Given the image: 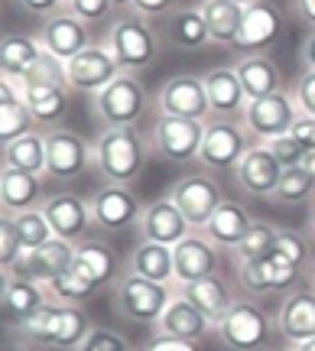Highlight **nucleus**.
<instances>
[{
	"instance_id": "nucleus-64",
	"label": "nucleus",
	"mask_w": 315,
	"mask_h": 351,
	"mask_svg": "<svg viewBox=\"0 0 315 351\" xmlns=\"http://www.w3.org/2000/svg\"><path fill=\"white\" fill-rule=\"evenodd\" d=\"M68 3H72V0H65V7H68Z\"/></svg>"
},
{
	"instance_id": "nucleus-56",
	"label": "nucleus",
	"mask_w": 315,
	"mask_h": 351,
	"mask_svg": "<svg viewBox=\"0 0 315 351\" xmlns=\"http://www.w3.org/2000/svg\"><path fill=\"white\" fill-rule=\"evenodd\" d=\"M303 169H305V173H309V176H312V179H315V150H309V153H305Z\"/></svg>"
},
{
	"instance_id": "nucleus-2",
	"label": "nucleus",
	"mask_w": 315,
	"mask_h": 351,
	"mask_svg": "<svg viewBox=\"0 0 315 351\" xmlns=\"http://www.w3.org/2000/svg\"><path fill=\"white\" fill-rule=\"evenodd\" d=\"M94 147V166L111 186H130L147 163V140L137 127H108Z\"/></svg>"
},
{
	"instance_id": "nucleus-61",
	"label": "nucleus",
	"mask_w": 315,
	"mask_h": 351,
	"mask_svg": "<svg viewBox=\"0 0 315 351\" xmlns=\"http://www.w3.org/2000/svg\"><path fill=\"white\" fill-rule=\"evenodd\" d=\"M231 3H240V7H251V3H257V0H231Z\"/></svg>"
},
{
	"instance_id": "nucleus-38",
	"label": "nucleus",
	"mask_w": 315,
	"mask_h": 351,
	"mask_svg": "<svg viewBox=\"0 0 315 351\" xmlns=\"http://www.w3.org/2000/svg\"><path fill=\"white\" fill-rule=\"evenodd\" d=\"M46 289H49V296L55 302H68V306H85L98 293V287L91 283L88 276L78 274L75 267H65L59 276H52L46 283Z\"/></svg>"
},
{
	"instance_id": "nucleus-46",
	"label": "nucleus",
	"mask_w": 315,
	"mask_h": 351,
	"mask_svg": "<svg viewBox=\"0 0 315 351\" xmlns=\"http://www.w3.org/2000/svg\"><path fill=\"white\" fill-rule=\"evenodd\" d=\"M266 147H270V153H273V156L279 160V166H283V169H292V166H303L305 153H309V150L303 147V143H299L296 137H290V134H286V137L270 140Z\"/></svg>"
},
{
	"instance_id": "nucleus-9",
	"label": "nucleus",
	"mask_w": 315,
	"mask_h": 351,
	"mask_svg": "<svg viewBox=\"0 0 315 351\" xmlns=\"http://www.w3.org/2000/svg\"><path fill=\"white\" fill-rule=\"evenodd\" d=\"M205 124L208 121H186V117H169L160 114L150 130L153 150L169 163H192L199 160L205 143Z\"/></svg>"
},
{
	"instance_id": "nucleus-48",
	"label": "nucleus",
	"mask_w": 315,
	"mask_h": 351,
	"mask_svg": "<svg viewBox=\"0 0 315 351\" xmlns=\"http://www.w3.org/2000/svg\"><path fill=\"white\" fill-rule=\"evenodd\" d=\"M68 10L91 26V23H98V20H104V16H111L117 7H114V0H72Z\"/></svg>"
},
{
	"instance_id": "nucleus-63",
	"label": "nucleus",
	"mask_w": 315,
	"mask_h": 351,
	"mask_svg": "<svg viewBox=\"0 0 315 351\" xmlns=\"http://www.w3.org/2000/svg\"><path fill=\"white\" fill-rule=\"evenodd\" d=\"M266 351H296V348H266Z\"/></svg>"
},
{
	"instance_id": "nucleus-42",
	"label": "nucleus",
	"mask_w": 315,
	"mask_h": 351,
	"mask_svg": "<svg viewBox=\"0 0 315 351\" xmlns=\"http://www.w3.org/2000/svg\"><path fill=\"white\" fill-rule=\"evenodd\" d=\"M309 199H315V179L305 173L303 166L286 169L283 179H279L273 202H279V205H303V202H309Z\"/></svg>"
},
{
	"instance_id": "nucleus-5",
	"label": "nucleus",
	"mask_w": 315,
	"mask_h": 351,
	"mask_svg": "<svg viewBox=\"0 0 315 351\" xmlns=\"http://www.w3.org/2000/svg\"><path fill=\"white\" fill-rule=\"evenodd\" d=\"M214 328H218V341L227 351H266L277 322H270V315L253 300H238Z\"/></svg>"
},
{
	"instance_id": "nucleus-50",
	"label": "nucleus",
	"mask_w": 315,
	"mask_h": 351,
	"mask_svg": "<svg viewBox=\"0 0 315 351\" xmlns=\"http://www.w3.org/2000/svg\"><path fill=\"white\" fill-rule=\"evenodd\" d=\"M130 10L140 13V16H147V20H153V16H169V13L179 10V0H134L130 3Z\"/></svg>"
},
{
	"instance_id": "nucleus-59",
	"label": "nucleus",
	"mask_w": 315,
	"mask_h": 351,
	"mask_svg": "<svg viewBox=\"0 0 315 351\" xmlns=\"http://www.w3.org/2000/svg\"><path fill=\"white\" fill-rule=\"evenodd\" d=\"M3 351H29V345H7Z\"/></svg>"
},
{
	"instance_id": "nucleus-58",
	"label": "nucleus",
	"mask_w": 315,
	"mask_h": 351,
	"mask_svg": "<svg viewBox=\"0 0 315 351\" xmlns=\"http://www.w3.org/2000/svg\"><path fill=\"white\" fill-rule=\"evenodd\" d=\"M296 351H315V339L303 341V345H296Z\"/></svg>"
},
{
	"instance_id": "nucleus-23",
	"label": "nucleus",
	"mask_w": 315,
	"mask_h": 351,
	"mask_svg": "<svg viewBox=\"0 0 315 351\" xmlns=\"http://www.w3.org/2000/svg\"><path fill=\"white\" fill-rule=\"evenodd\" d=\"M279 33H283V10H279L273 0H257L251 7H244L238 49L247 52V56H257L266 46H273Z\"/></svg>"
},
{
	"instance_id": "nucleus-52",
	"label": "nucleus",
	"mask_w": 315,
	"mask_h": 351,
	"mask_svg": "<svg viewBox=\"0 0 315 351\" xmlns=\"http://www.w3.org/2000/svg\"><path fill=\"white\" fill-rule=\"evenodd\" d=\"M290 137L299 140L305 150H315V117L299 114V117H296V124H292V130H290Z\"/></svg>"
},
{
	"instance_id": "nucleus-30",
	"label": "nucleus",
	"mask_w": 315,
	"mask_h": 351,
	"mask_svg": "<svg viewBox=\"0 0 315 351\" xmlns=\"http://www.w3.org/2000/svg\"><path fill=\"white\" fill-rule=\"evenodd\" d=\"M72 267H75L81 276H88L98 289L117 283V257H114V251L104 244V241H94V238L78 241Z\"/></svg>"
},
{
	"instance_id": "nucleus-4",
	"label": "nucleus",
	"mask_w": 315,
	"mask_h": 351,
	"mask_svg": "<svg viewBox=\"0 0 315 351\" xmlns=\"http://www.w3.org/2000/svg\"><path fill=\"white\" fill-rule=\"evenodd\" d=\"M160 33L150 26L147 16L140 13H121L117 20L108 29V49L117 59L121 72L127 75H137L143 69H150L156 59H160Z\"/></svg>"
},
{
	"instance_id": "nucleus-49",
	"label": "nucleus",
	"mask_w": 315,
	"mask_h": 351,
	"mask_svg": "<svg viewBox=\"0 0 315 351\" xmlns=\"http://www.w3.org/2000/svg\"><path fill=\"white\" fill-rule=\"evenodd\" d=\"M292 95L299 101V111L315 117V72L312 69H303V75L296 78V88H292Z\"/></svg>"
},
{
	"instance_id": "nucleus-41",
	"label": "nucleus",
	"mask_w": 315,
	"mask_h": 351,
	"mask_svg": "<svg viewBox=\"0 0 315 351\" xmlns=\"http://www.w3.org/2000/svg\"><path fill=\"white\" fill-rule=\"evenodd\" d=\"M277 234H279V228L266 225V221H253L251 231L244 234V241L234 247L238 263H251V261H260V257H270L273 244H277Z\"/></svg>"
},
{
	"instance_id": "nucleus-35",
	"label": "nucleus",
	"mask_w": 315,
	"mask_h": 351,
	"mask_svg": "<svg viewBox=\"0 0 315 351\" xmlns=\"http://www.w3.org/2000/svg\"><path fill=\"white\" fill-rule=\"evenodd\" d=\"M42 43L36 36H3L0 46V75L3 78H20L29 72V65L42 56Z\"/></svg>"
},
{
	"instance_id": "nucleus-57",
	"label": "nucleus",
	"mask_w": 315,
	"mask_h": 351,
	"mask_svg": "<svg viewBox=\"0 0 315 351\" xmlns=\"http://www.w3.org/2000/svg\"><path fill=\"white\" fill-rule=\"evenodd\" d=\"M305 276H309V283H312V289H315V257H312V263L305 267Z\"/></svg>"
},
{
	"instance_id": "nucleus-26",
	"label": "nucleus",
	"mask_w": 315,
	"mask_h": 351,
	"mask_svg": "<svg viewBox=\"0 0 315 351\" xmlns=\"http://www.w3.org/2000/svg\"><path fill=\"white\" fill-rule=\"evenodd\" d=\"M205 91H208V104H212V117H231V121H244L247 111V95L240 88V78L234 65H218L205 75Z\"/></svg>"
},
{
	"instance_id": "nucleus-33",
	"label": "nucleus",
	"mask_w": 315,
	"mask_h": 351,
	"mask_svg": "<svg viewBox=\"0 0 315 351\" xmlns=\"http://www.w3.org/2000/svg\"><path fill=\"white\" fill-rule=\"evenodd\" d=\"M127 270L137 276H147V280H156V283H176V254L166 244L140 241L134 254H130Z\"/></svg>"
},
{
	"instance_id": "nucleus-11",
	"label": "nucleus",
	"mask_w": 315,
	"mask_h": 351,
	"mask_svg": "<svg viewBox=\"0 0 315 351\" xmlns=\"http://www.w3.org/2000/svg\"><path fill=\"white\" fill-rule=\"evenodd\" d=\"M46 150H49L46 176L55 182H75L88 169V163H94V147H88V140L81 134L65 127H55L46 134Z\"/></svg>"
},
{
	"instance_id": "nucleus-39",
	"label": "nucleus",
	"mask_w": 315,
	"mask_h": 351,
	"mask_svg": "<svg viewBox=\"0 0 315 351\" xmlns=\"http://www.w3.org/2000/svg\"><path fill=\"white\" fill-rule=\"evenodd\" d=\"M33 124H36V117H33V111H29V104L23 98L0 101V143L3 147L26 137V134H33Z\"/></svg>"
},
{
	"instance_id": "nucleus-8",
	"label": "nucleus",
	"mask_w": 315,
	"mask_h": 351,
	"mask_svg": "<svg viewBox=\"0 0 315 351\" xmlns=\"http://www.w3.org/2000/svg\"><path fill=\"white\" fill-rule=\"evenodd\" d=\"M299 101L292 91H277V95H266V98L247 101V111H244V127L257 143H270L277 137H286L299 117Z\"/></svg>"
},
{
	"instance_id": "nucleus-6",
	"label": "nucleus",
	"mask_w": 315,
	"mask_h": 351,
	"mask_svg": "<svg viewBox=\"0 0 315 351\" xmlns=\"http://www.w3.org/2000/svg\"><path fill=\"white\" fill-rule=\"evenodd\" d=\"M251 147H253V137L247 134L244 121L214 117V121L205 124V143H202V153H199V163L208 173H234Z\"/></svg>"
},
{
	"instance_id": "nucleus-7",
	"label": "nucleus",
	"mask_w": 315,
	"mask_h": 351,
	"mask_svg": "<svg viewBox=\"0 0 315 351\" xmlns=\"http://www.w3.org/2000/svg\"><path fill=\"white\" fill-rule=\"evenodd\" d=\"M91 108H94V117L108 127H134L140 121V114L147 111V88L137 75H121L114 78L111 85L98 91L91 98Z\"/></svg>"
},
{
	"instance_id": "nucleus-60",
	"label": "nucleus",
	"mask_w": 315,
	"mask_h": 351,
	"mask_svg": "<svg viewBox=\"0 0 315 351\" xmlns=\"http://www.w3.org/2000/svg\"><path fill=\"white\" fill-rule=\"evenodd\" d=\"M309 231H312V238H315V205H312V215H309Z\"/></svg>"
},
{
	"instance_id": "nucleus-37",
	"label": "nucleus",
	"mask_w": 315,
	"mask_h": 351,
	"mask_svg": "<svg viewBox=\"0 0 315 351\" xmlns=\"http://www.w3.org/2000/svg\"><path fill=\"white\" fill-rule=\"evenodd\" d=\"M68 91L65 85H42V88H26L23 101L36 117V124H52L68 111Z\"/></svg>"
},
{
	"instance_id": "nucleus-34",
	"label": "nucleus",
	"mask_w": 315,
	"mask_h": 351,
	"mask_svg": "<svg viewBox=\"0 0 315 351\" xmlns=\"http://www.w3.org/2000/svg\"><path fill=\"white\" fill-rule=\"evenodd\" d=\"M202 16L208 23L214 46H225V49H238V36H240V23H244V7L231 3V0H205Z\"/></svg>"
},
{
	"instance_id": "nucleus-31",
	"label": "nucleus",
	"mask_w": 315,
	"mask_h": 351,
	"mask_svg": "<svg viewBox=\"0 0 315 351\" xmlns=\"http://www.w3.org/2000/svg\"><path fill=\"white\" fill-rule=\"evenodd\" d=\"M251 225H253V218L247 215V208L234 199H225L218 205V212L212 215V221H208L202 231L221 247V251H234L240 241H244V234L251 231Z\"/></svg>"
},
{
	"instance_id": "nucleus-43",
	"label": "nucleus",
	"mask_w": 315,
	"mask_h": 351,
	"mask_svg": "<svg viewBox=\"0 0 315 351\" xmlns=\"http://www.w3.org/2000/svg\"><path fill=\"white\" fill-rule=\"evenodd\" d=\"M273 257H279V261L292 263V267H299V270H305L309 263H312L315 251H312V241L305 238V234H299V231H286V228H279L277 234V244H273Z\"/></svg>"
},
{
	"instance_id": "nucleus-47",
	"label": "nucleus",
	"mask_w": 315,
	"mask_h": 351,
	"mask_svg": "<svg viewBox=\"0 0 315 351\" xmlns=\"http://www.w3.org/2000/svg\"><path fill=\"white\" fill-rule=\"evenodd\" d=\"M20 257H23V244H20V238H16L10 218L3 215V221H0V267H3V274H7Z\"/></svg>"
},
{
	"instance_id": "nucleus-16",
	"label": "nucleus",
	"mask_w": 315,
	"mask_h": 351,
	"mask_svg": "<svg viewBox=\"0 0 315 351\" xmlns=\"http://www.w3.org/2000/svg\"><path fill=\"white\" fill-rule=\"evenodd\" d=\"M173 254H176V287H186L205 276H218L221 270V247L205 231H192L189 238L173 247Z\"/></svg>"
},
{
	"instance_id": "nucleus-21",
	"label": "nucleus",
	"mask_w": 315,
	"mask_h": 351,
	"mask_svg": "<svg viewBox=\"0 0 315 351\" xmlns=\"http://www.w3.org/2000/svg\"><path fill=\"white\" fill-rule=\"evenodd\" d=\"M42 215H46V221L52 225V234H55V238H62V241H68V244L85 241L88 225H94V221H91L88 202L78 199V195H72V192L46 195V202H42Z\"/></svg>"
},
{
	"instance_id": "nucleus-27",
	"label": "nucleus",
	"mask_w": 315,
	"mask_h": 351,
	"mask_svg": "<svg viewBox=\"0 0 315 351\" xmlns=\"http://www.w3.org/2000/svg\"><path fill=\"white\" fill-rule=\"evenodd\" d=\"M42 179L36 173H23V169H13L3 166L0 173V205L3 215H20V212H33L42 208Z\"/></svg>"
},
{
	"instance_id": "nucleus-19",
	"label": "nucleus",
	"mask_w": 315,
	"mask_h": 351,
	"mask_svg": "<svg viewBox=\"0 0 315 351\" xmlns=\"http://www.w3.org/2000/svg\"><path fill=\"white\" fill-rule=\"evenodd\" d=\"M283 173H286V169H283L279 160L270 153V147H266V143H253L251 150H247V156H244L238 163V169H234V179H238V186L244 189L247 195H253V199H273Z\"/></svg>"
},
{
	"instance_id": "nucleus-25",
	"label": "nucleus",
	"mask_w": 315,
	"mask_h": 351,
	"mask_svg": "<svg viewBox=\"0 0 315 351\" xmlns=\"http://www.w3.org/2000/svg\"><path fill=\"white\" fill-rule=\"evenodd\" d=\"M212 322H208V315L195 306V302H189L182 293L176 289V296L169 300V306H166L163 319L156 322V332L160 335H169V339H182V341H199L212 332Z\"/></svg>"
},
{
	"instance_id": "nucleus-20",
	"label": "nucleus",
	"mask_w": 315,
	"mask_h": 351,
	"mask_svg": "<svg viewBox=\"0 0 315 351\" xmlns=\"http://www.w3.org/2000/svg\"><path fill=\"white\" fill-rule=\"evenodd\" d=\"M46 302H52V296L42 283H33V280H23V276L3 274L0 309H3V319H7V326H10L13 332L23 328L26 322L46 306Z\"/></svg>"
},
{
	"instance_id": "nucleus-13",
	"label": "nucleus",
	"mask_w": 315,
	"mask_h": 351,
	"mask_svg": "<svg viewBox=\"0 0 315 351\" xmlns=\"http://www.w3.org/2000/svg\"><path fill=\"white\" fill-rule=\"evenodd\" d=\"M238 280L251 296H286L292 289H299L303 270L270 254L260 261L238 263Z\"/></svg>"
},
{
	"instance_id": "nucleus-44",
	"label": "nucleus",
	"mask_w": 315,
	"mask_h": 351,
	"mask_svg": "<svg viewBox=\"0 0 315 351\" xmlns=\"http://www.w3.org/2000/svg\"><path fill=\"white\" fill-rule=\"evenodd\" d=\"M26 88H42V85H65L68 88V69L62 59H55L52 52H42L36 62L29 65V72L23 75Z\"/></svg>"
},
{
	"instance_id": "nucleus-53",
	"label": "nucleus",
	"mask_w": 315,
	"mask_h": 351,
	"mask_svg": "<svg viewBox=\"0 0 315 351\" xmlns=\"http://www.w3.org/2000/svg\"><path fill=\"white\" fill-rule=\"evenodd\" d=\"M143 351H199V345L182 339H169V335H156Z\"/></svg>"
},
{
	"instance_id": "nucleus-18",
	"label": "nucleus",
	"mask_w": 315,
	"mask_h": 351,
	"mask_svg": "<svg viewBox=\"0 0 315 351\" xmlns=\"http://www.w3.org/2000/svg\"><path fill=\"white\" fill-rule=\"evenodd\" d=\"M137 228H140V241H156V244H166V247H176L179 241H186L195 231L189 225V218L179 212V205L169 195L143 205Z\"/></svg>"
},
{
	"instance_id": "nucleus-3",
	"label": "nucleus",
	"mask_w": 315,
	"mask_h": 351,
	"mask_svg": "<svg viewBox=\"0 0 315 351\" xmlns=\"http://www.w3.org/2000/svg\"><path fill=\"white\" fill-rule=\"evenodd\" d=\"M176 296V283H156L147 276L124 270L114 283V313L134 326H156L163 319L169 300Z\"/></svg>"
},
{
	"instance_id": "nucleus-51",
	"label": "nucleus",
	"mask_w": 315,
	"mask_h": 351,
	"mask_svg": "<svg viewBox=\"0 0 315 351\" xmlns=\"http://www.w3.org/2000/svg\"><path fill=\"white\" fill-rule=\"evenodd\" d=\"M16 3H20V10H26L29 16H42V20H49V16L65 10V0H16Z\"/></svg>"
},
{
	"instance_id": "nucleus-1",
	"label": "nucleus",
	"mask_w": 315,
	"mask_h": 351,
	"mask_svg": "<svg viewBox=\"0 0 315 351\" xmlns=\"http://www.w3.org/2000/svg\"><path fill=\"white\" fill-rule=\"evenodd\" d=\"M88 313L81 306L68 302H46L23 328H16L13 335L29 345V348H55V351H75L91 332Z\"/></svg>"
},
{
	"instance_id": "nucleus-36",
	"label": "nucleus",
	"mask_w": 315,
	"mask_h": 351,
	"mask_svg": "<svg viewBox=\"0 0 315 351\" xmlns=\"http://www.w3.org/2000/svg\"><path fill=\"white\" fill-rule=\"evenodd\" d=\"M46 160H49L46 134H36V130L3 147V166L23 169V173H36V176L46 173Z\"/></svg>"
},
{
	"instance_id": "nucleus-28",
	"label": "nucleus",
	"mask_w": 315,
	"mask_h": 351,
	"mask_svg": "<svg viewBox=\"0 0 315 351\" xmlns=\"http://www.w3.org/2000/svg\"><path fill=\"white\" fill-rule=\"evenodd\" d=\"M163 39L173 49L195 52V49H205V46L212 43V33H208V23H205L202 10L179 7L176 13H169L163 20Z\"/></svg>"
},
{
	"instance_id": "nucleus-14",
	"label": "nucleus",
	"mask_w": 315,
	"mask_h": 351,
	"mask_svg": "<svg viewBox=\"0 0 315 351\" xmlns=\"http://www.w3.org/2000/svg\"><path fill=\"white\" fill-rule=\"evenodd\" d=\"M88 208L91 221L101 231H127L130 225H140V215H143L137 192L130 186H111V182L94 189V195L88 199Z\"/></svg>"
},
{
	"instance_id": "nucleus-12",
	"label": "nucleus",
	"mask_w": 315,
	"mask_h": 351,
	"mask_svg": "<svg viewBox=\"0 0 315 351\" xmlns=\"http://www.w3.org/2000/svg\"><path fill=\"white\" fill-rule=\"evenodd\" d=\"M156 108H160V114H169V117L208 121L212 104H208V91H205V75L182 72V75L166 78L160 95H156Z\"/></svg>"
},
{
	"instance_id": "nucleus-40",
	"label": "nucleus",
	"mask_w": 315,
	"mask_h": 351,
	"mask_svg": "<svg viewBox=\"0 0 315 351\" xmlns=\"http://www.w3.org/2000/svg\"><path fill=\"white\" fill-rule=\"evenodd\" d=\"M10 218L13 231H16V238L23 244V251H33V247H42V244H49L55 234H52V225L46 221V215L42 208H33V212H20V215H7Z\"/></svg>"
},
{
	"instance_id": "nucleus-10",
	"label": "nucleus",
	"mask_w": 315,
	"mask_h": 351,
	"mask_svg": "<svg viewBox=\"0 0 315 351\" xmlns=\"http://www.w3.org/2000/svg\"><path fill=\"white\" fill-rule=\"evenodd\" d=\"M169 199L179 205V212L189 218V225L195 231H202L208 221H212V215L218 212V205L225 202L221 195V186H218V179L208 173H186L179 176L173 189H169Z\"/></svg>"
},
{
	"instance_id": "nucleus-29",
	"label": "nucleus",
	"mask_w": 315,
	"mask_h": 351,
	"mask_svg": "<svg viewBox=\"0 0 315 351\" xmlns=\"http://www.w3.org/2000/svg\"><path fill=\"white\" fill-rule=\"evenodd\" d=\"M234 72H238L240 88H244L247 101H257V98H266V95L283 91L279 65L273 62L270 56H264V52H257V56H240L238 62H234Z\"/></svg>"
},
{
	"instance_id": "nucleus-45",
	"label": "nucleus",
	"mask_w": 315,
	"mask_h": 351,
	"mask_svg": "<svg viewBox=\"0 0 315 351\" xmlns=\"http://www.w3.org/2000/svg\"><path fill=\"white\" fill-rule=\"evenodd\" d=\"M75 351H134V345L114 328H91L88 339L81 341Z\"/></svg>"
},
{
	"instance_id": "nucleus-24",
	"label": "nucleus",
	"mask_w": 315,
	"mask_h": 351,
	"mask_svg": "<svg viewBox=\"0 0 315 351\" xmlns=\"http://www.w3.org/2000/svg\"><path fill=\"white\" fill-rule=\"evenodd\" d=\"M277 332L292 348L315 339V289L312 287L309 289L299 287L283 296L277 313Z\"/></svg>"
},
{
	"instance_id": "nucleus-32",
	"label": "nucleus",
	"mask_w": 315,
	"mask_h": 351,
	"mask_svg": "<svg viewBox=\"0 0 315 351\" xmlns=\"http://www.w3.org/2000/svg\"><path fill=\"white\" fill-rule=\"evenodd\" d=\"M176 289L208 315L212 326H218L227 315V309L238 302V296L231 293V287H227L221 276H205V280H195V283H186V287H176Z\"/></svg>"
},
{
	"instance_id": "nucleus-22",
	"label": "nucleus",
	"mask_w": 315,
	"mask_h": 351,
	"mask_svg": "<svg viewBox=\"0 0 315 351\" xmlns=\"http://www.w3.org/2000/svg\"><path fill=\"white\" fill-rule=\"evenodd\" d=\"M72 257H75V244H68L62 238H52L49 244L42 247H33V251H23V257L13 263L7 274L10 276H23V280H33V283H49L52 276H59L65 267H72Z\"/></svg>"
},
{
	"instance_id": "nucleus-55",
	"label": "nucleus",
	"mask_w": 315,
	"mask_h": 351,
	"mask_svg": "<svg viewBox=\"0 0 315 351\" xmlns=\"http://www.w3.org/2000/svg\"><path fill=\"white\" fill-rule=\"evenodd\" d=\"M299 56H303V65H305V69H312V72H315V29L303 39V52H299Z\"/></svg>"
},
{
	"instance_id": "nucleus-54",
	"label": "nucleus",
	"mask_w": 315,
	"mask_h": 351,
	"mask_svg": "<svg viewBox=\"0 0 315 351\" xmlns=\"http://www.w3.org/2000/svg\"><path fill=\"white\" fill-rule=\"evenodd\" d=\"M290 3H292V13L315 29V0H290Z\"/></svg>"
},
{
	"instance_id": "nucleus-62",
	"label": "nucleus",
	"mask_w": 315,
	"mask_h": 351,
	"mask_svg": "<svg viewBox=\"0 0 315 351\" xmlns=\"http://www.w3.org/2000/svg\"><path fill=\"white\" fill-rule=\"evenodd\" d=\"M134 0H114V7H130Z\"/></svg>"
},
{
	"instance_id": "nucleus-17",
	"label": "nucleus",
	"mask_w": 315,
	"mask_h": 351,
	"mask_svg": "<svg viewBox=\"0 0 315 351\" xmlns=\"http://www.w3.org/2000/svg\"><path fill=\"white\" fill-rule=\"evenodd\" d=\"M39 43H42V49L52 52L55 59H75L78 52H85L94 43L91 39V29L85 20H78L75 13L65 7L62 13H55L49 20H42V29H39Z\"/></svg>"
},
{
	"instance_id": "nucleus-15",
	"label": "nucleus",
	"mask_w": 315,
	"mask_h": 351,
	"mask_svg": "<svg viewBox=\"0 0 315 351\" xmlns=\"http://www.w3.org/2000/svg\"><path fill=\"white\" fill-rule=\"evenodd\" d=\"M65 69H68V88L78 91V95H91V98L121 75V65L111 56L108 43H91L85 52L68 59Z\"/></svg>"
}]
</instances>
